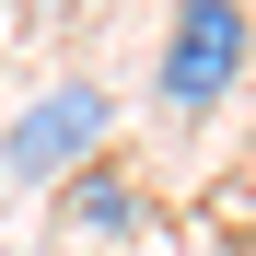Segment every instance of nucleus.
I'll list each match as a JSON object with an SVG mask.
<instances>
[{"label": "nucleus", "mask_w": 256, "mask_h": 256, "mask_svg": "<svg viewBox=\"0 0 256 256\" xmlns=\"http://www.w3.org/2000/svg\"><path fill=\"white\" fill-rule=\"evenodd\" d=\"M105 128H116V94L70 70V82H47V94L0 128V175L12 186H58V175H82V163L105 152Z\"/></svg>", "instance_id": "obj_2"}, {"label": "nucleus", "mask_w": 256, "mask_h": 256, "mask_svg": "<svg viewBox=\"0 0 256 256\" xmlns=\"http://www.w3.org/2000/svg\"><path fill=\"white\" fill-rule=\"evenodd\" d=\"M244 70H256V12H244V0H175L163 58H152L163 116H210V105H233Z\"/></svg>", "instance_id": "obj_1"}, {"label": "nucleus", "mask_w": 256, "mask_h": 256, "mask_svg": "<svg viewBox=\"0 0 256 256\" xmlns=\"http://www.w3.org/2000/svg\"><path fill=\"white\" fill-rule=\"evenodd\" d=\"M47 198H58V233H82V244H128V233H140V186H128L116 152H94V163L58 175Z\"/></svg>", "instance_id": "obj_3"}]
</instances>
